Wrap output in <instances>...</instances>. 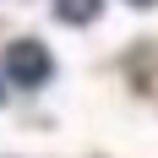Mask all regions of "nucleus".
Masks as SVG:
<instances>
[{"mask_svg": "<svg viewBox=\"0 0 158 158\" xmlns=\"http://www.w3.org/2000/svg\"><path fill=\"white\" fill-rule=\"evenodd\" d=\"M98 6H104V0H55V16L71 22V27H82V22H93V16H98Z\"/></svg>", "mask_w": 158, "mask_h": 158, "instance_id": "nucleus-2", "label": "nucleus"}, {"mask_svg": "<svg viewBox=\"0 0 158 158\" xmlns=\"http://www.w3.org/2000/svg\"><path fill=\"white\" fill-rule=\"evenodd\" d=\"M49 71H55V60H49V49L38 44V38H16V44L6 49V77H11L16 87H44Z\"/></svg>", "mask_w": 158, "mask_h": 158, "instance_id": "nucleus-1", "label": "nucleus"}, {"mask_svg": "<svg viewBox=\"0 0 158 158\" xmlns=\"http://www.w3.org/2000/svg\"><path fill=\"white\" fill-rule=\"evenodd\" d=\"M0 93H6V87H0Z\"/></svg>", "mask_w": 158, "mask_h": 158, "instance_id": "nucleus-4", "label": "nucleus"}, {"mask_svg": "<svg viewBox=\"0 0 158 158\" xmlns=\"http://www.w3.org/2000/svg\"><path fill=\"white\" fill-rule=\"evenodd\" d=\"M131 6H153V0H131Z\"/></svg>", "mask_w": 158, "mask_h": 158, "instance_id": "nucleus-3", "label": "nucleus"}]
</instances>
